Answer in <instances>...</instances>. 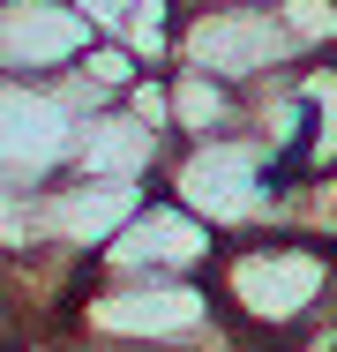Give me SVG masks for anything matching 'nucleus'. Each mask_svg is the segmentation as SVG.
<instances>
[{"label": "nucleus", "instance_id": "2", "mask_svg": "<svg viewBox=\"0 0 337 352\" xmlns=\"http://www.w3.org/2000/svg\"><path fill=\"white\" fill-rule=\"evenodd\" d=\"M285 173L292 165L240 128V135H210V142H173L157 188L173 203H188L217 240H240V232H270V203H277Z\"/></svg>", "mask_w": 337, "mask_h": 352}, {"label": "nucleus", "instance_id": "10", "mask_svg": "<svg viewBox=\"0 0 337 352\" xmlns=\"http://www.w3.org/2000/svg\"><path fill=\"white\" fill-rule=\"evenodd\" d=\"M270 232L337 248V165L330 173H285L277 180V203H270Z\"/></svg>", "mask_w": 337, "mask_h": 352}, {"label": "nucleus", "instance_id": "12", "mask_svg": "<svg viewBox=\"0 0 337 352\" xmlns=\"http://www.w3.org/2000/svg\"><path fill=\"white\" fill-rule=\"evenodd\" d=\"M277 23L300 60H337V0H277Z\"/></svg>", "mask_w": 337, "mask_h": 352}, {"label": "nucleus", "instance_id": "7", "mask_svg": "<svg viewBox=\"0 0 337 352\" xmlns=\"http://www.w3.org/2000/svg\"><path fill=\"white\" fill-rule=\"evenodd\" d=\"M105 30L75 8V0H0V75H30L53 82L61 68H75Z\"/></svg>", "mask_w": 337, "mask_h": 352}, {"label": "nucleus", "instance_id": "11", "mask_svg": "<svg viewBox=\"0 0 337 352\" xmlns=\"http://www.w3.org/2000/svg\"><path fill=\"white\" fill-rule=\"evenodd\" d=\"M300 173H330L337 165V60H300Z\"/></svg>", "mask_w": 337, "mask_h": 352}, {"label": "nucleus", "instance_id": "5", "mask_svg": "<svg viewBox=\"0 0 337 352\" xmlns=\"http://www.w3.org/2000/svg\"><path fill=\"white\" fill-rule=\"evenodd\" d=\"M150 188L135 180H90V173H61L38 188L30 203V255H61V263H98V248L142 210Z\"/></svg>", "mask_w": 337, "mask_h": 352}, {"label": "nucleus", "instance_id": "1", "mask_svg": "<svg viewBox=\"0 0 337 352\" xmlns=\"http://www.w3.org/2000/svg\"><path fill=\"white\" fill-rule=\"evenodd\" d=\"M210 292L248 352H300L337 315V248L292 232H240L217 248Z\"/></svg>", "mask_w": 337, "mask_h": 352}, {"label": "nucleus", "instance_id": "3", "mask_svg": "<svg viewBox=\"0 0 337 352\" xmlns=\"http://www.w3.org/2000/svg\"><path fill=\"white\" fill-rule=\"evenodd\" d=\"M165 68H195V75L232 82V90H255L270 75L300 68V53L277 23V0H180Z\"/></svg>", "mask_w": 337, "mask_h": 352}, {"label": "nucleus", "instance_id": "6", "mask_svg": "<svg viewBox=\"0 0 337 352\" xmlns=\"http://www.w3.org/2000/svg\"><path fill=\"white\" fill-rule=\"evenodd\" d=\"M83 113L61 98V82L0 75V180L8 188H45L67 173Z\"/></svg>", "mask_w": 337, "mask_h": 352}, {"label": "nucleus", "instance_id": "9", "mask_svg": "<svg viewBox=\"0 0 337 352\" xmlns=\"http://www.w3.org/2000/svg\"><path fill=\"white\" fill-rule=\"evenodd\" d=\"M165 82H173V142H210V135L248 128V90L195 75V68H165Z\"/></svg>", "mask_w": 337, "mask_h": 352}, {"label": "nucleus", "instance_id": "4", "mask_svg": "<svg viewBox=\"0 0 337 352\" xmlns=\"http://www.w3.org/2000/svg\"><path fill=\"white\" fill-rule=\"evenodd\" d=\"M217 248H225V240H217L188 203H173L165 188H150L142 210L98 248L90 278H210Z\"/></svg>", "mask_w": 337, "mask_h": 352}, {"label": "nucleus", "instance_id": "13", "mask_svg": "<svg viewBox=\"0 0 337 352\" xmlns=\"http://www.w3.org/2000/svg\"><path fill=\"white\" fill-rule=\"evenodd\" d=\"M0 352H8V322H0Z\"/></svg>", "mask_w": 337, "mask_h": 352}, {"label": "nucleus", "instance_id": "8", "mask_svg": "<svg viewBox=\"0 0 337 352\" xmlns=\"http://www.w3.org/2000/svg\"><path fill=\"white\" fill-rule=\"evenodd\" d=\"M173 157V135H157L150 120H135L128 105H105L75 128V150H67V173H90V180H135V188H157Z\"/></svg>", "mask_w": 337, "mask_h": 352}]
</instances>
